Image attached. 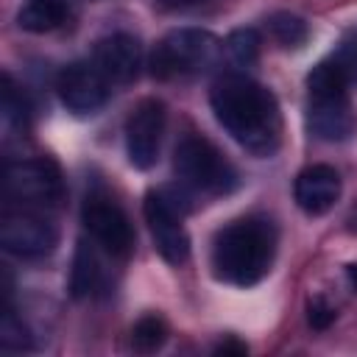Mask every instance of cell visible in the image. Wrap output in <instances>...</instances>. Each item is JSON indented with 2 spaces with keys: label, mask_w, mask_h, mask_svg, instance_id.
<instances>
[{
  "label": "cell",
  "mask_w": 357,
  "mask_h": 357,
  "mask_svg": "<svg viewBox=\"0 0 357 357\" xmlns=\"http://www.w3.org/2000/svg\"><path fill=\"white\" fill-rule=\"evenodd\" d=\"M215 120L251 156L268 159L282 142V114L273 92L243 73L220 75L209 89Z\"/></svg>",
  "instance_id": "cell-1"
},
{
  "label": "cell",
  "mask_w": 357,
  "mask_h": 357,
  "mask_svg": "<svg viewBox=\"0 0 357 357\" xmlns=\"http://www.w3.org/2000/svg\"><path fill=\"white\" fill-rule=\"evenodd\" d=\"M276 226L268 218L251 215L229 223L215 234L212 271L220 282L251 287L262 282L276 257Z\"/></svg>",
  "instance_id": "cell-2"
},
{
  "label": "cell",
  "mask_w": 357,
  "mask_h": 357,
  "mask_svg": "<svg viewBox=\"0 0 357 357\" xmlns=\"http://www.w3.org/2000/svg\"><path fill=\"white\" fill-rule=\"evenodd\" d=\"M351 81L324 59L307 75V128L321 142H346L357 131V114L349 100Z\"/></svg>",
  "instance_id": "cell-3"
},
{
  "label": "cell",
  "mask_w": 357,
  "mask_h": 357,
  "mask_svg": "<svg viewBox=\"0 0 357 357\" xmlns=\"http://www.w3.org/2000/svg\"><path fill=\"white\" fill-rule=\"evenodd\" d=\"M173 170L184 187L204 195H226L240 181L234 165L218 151L215 142L201 134L181 137L173 151Z\"/></svg>",
  "instance_id": "cell-4"
},
{
  "label": "cell",
  "mask_w": 357,
  "mask_h": 357,
  "mask_svg": "<svg viewBox=\"0 0 357 357\" xmlns=\"http://www.w3.org/2000/svg\"><path fill=\"white\" fill-rule=\"evenodd\" d=\"M220 53L218 36L201 28H176L167 36L159 39V45L151 53V75L170 81L204 73L215 64Z\"/></svg>",
  "instance_id": "cell-5"
},
{
  "label": "cell",
  "mask_w": 357,
  "mask_h": 357,
  "mask_svg": "<svg viewBox=\"0 0 357 357\" xmlns=\"http://www.w3.org/2000/svg\"><path fill=\"white\" fill-rule=\"evenodd\" d=\"M64 176L61 167L47 159H20L6 165V195L11 201H22L31 206H59L64 201Z\"/></svg>",
  "instance_id": "cell-6"
},
{
  "label": "cell",
  "mask_w": 357,
  "mask_h": 357,
  "mask_svg": "<svg viewBox=\"0 0 357 357\" xmlns=\"http://www.w3.org/2000/svg\"><path fill=\"white\" fill-rule=\"evenodd\" d=\"M145 223L153 237V248L159 257L170 265H181L190 257V237L184 229V212L187 206L178 204V198L170 190H151L142 204Z\"/></svg>",
  "instance_id": "cell-7"
},
{
  "label": "cell",
  "mask_w": 357,
  "mask_h": 357,
  "mask_svg": "<svg viewBox=\"0 0 357 357\" xmlns=\"http://www.w3.org/2000/svg\"><path fill=\"white\" fill-rule=\"evenodd\" d=\"M81 223L95 245L109 257H128L134 248V229L128 215L106 192H89L81 204Z\"/></svg>",
  "instance_id": "cell-8"
},
{
  "label": "cell",
  "mask_w": 357,
  "mask_h": 357,
  "mask_svg": "<svg viewBox=\"0 0 357 357\" xmlns=\"http://www.w3.org/2000/svg\"><path fill=\"white\" fill-rule=\"evenodd\" d=\"M165 123H167V109L159 98H145L131 109L126 120V153L137 170H148L156 165Z\"/></svg>",
  "instance_id": "cell-9"
},
{
  "label": "cell",
  "mask_w": 357,
  "mask_h": 357,
  "mask_svg": "<svg viewBox=\"0 0 357 357\" xmlns=\"http://www.w3.org/2000/svg\"><path fill=\"white\" fill-rule=\"evenodd\" d=\"M59 243V231L50 220L33 212H8L0 226V245L22 259L47 257Z\"/></svg>",
  "instance_id": "cell-10"
},
{
  "label": "cell",
  "mask_w": 357,
  "mask_h": 357,
  "mask_svg": "<svg viewBox=\"0 0 357 357\" xmlns=\"http://www.w3.org/2000/svg\"><path fill=\"white\" fill-rule=\"evenodd\" d=\"M109 86L112 84L92 61H73L56 78V92L73 114H95L106 103Z\"/></svg>",
  "instance_id": "cell-11"
},
{
  "label": "cell",
  "mask_w": 357,
  "mask_h": 357,
  "mask_svg": "<svg viewBox=\"0 0 357 357\" xmlns=\"http://www.w3.org/2000/svg\"><path fill=\"white\" fill-rule=\"evenodd\" d=\"M92 64L103 73L109 84H128L137 78L139 64H142V47L137 36L131 33H109L95 42L92 50Z\"/></svg>",
  "instance_id": "cell-12"
},
{
  "label": "cell",
  "mask_w": 357,
  "mask_h": 357,
  "mask_svg": "<svg viewBox=\"0 0 357 357\" xmlns=\"http://www.w3.org/2000/svg\"><path fill=\"white\" fill-rule=\"evenodd\" d=\"M340 176L329 165H310L296 176L293 195L301 212L307 215H324L335 206L340 198Z\"/></svg>",
  "instance_id": "cell-13"
},
{
  "label": "cell",
  "mask_w": 357,
  "mask_h": 357,
  "mask_svg": "<svg viewBox=\"0 0 357 357\" xmlns=\"http://www.w3.org/2000/svg\"><path fill=\"white\" fill-rule=\"evenodd\" d=\"M67 20V0H28L17 11V25L28 33H50Z\"/></svg>",
  "instance_id": "cell-14"
},
{
  "label": "cell",
  "mask_w": 357,
  "mask_h": 357,
  "mask_svg": "<svg viewBox=\"0 0 357 357\" xmlns=\"http://www.w3.org/2000/svg\"><path fill=\"white\" fill-rule=\"evenodd\" d=\"M100 282V262L92 248V243L78 240L75 254H73V271H70V296L73 298H86L95 293Z\"/></svg>",
  "instance_id": "cell-15"
},
{
  "label": "cell",
  "mask_w": 357,
  "mask_h": 357,
  "mask_svg": "<svg viewBox=\"0 0 357 357\" xmlns=\"http://www.w3.org/2000/svg\"><path fill=\"white\" fill-rule=\"evenodd\" d=\"M268 33L273 36L276 45L287 47V50H296L301 45H307L310 39V25L304 22V17L298 14H290V11H276L268 17Z\"/></svg>",
  "instance_id": "cell-16"
},
{
  "label": "cell",
  "mask_w": 357,
  "mask_h": 357,
  "mask_svg": "<svg viewBox=\"0 0 357 357\" xmlns=\"http://www.w3.org/2000/svg\"><path fill=\"white\" fill-rule=\"evenodd\" d=\"M167 335H170L167 321L162 315H156V312H148V315H142L134 324V329H131V346L139 354H151V351H156V349L165 346Z\"/></svg>",
  "instance_id": "cell-17"
},
{
  "label": "cell",
  "mask_w": 357,
  "mask_h": 357,
  "mask_svg": "<svg viewBox=\"0 0 357 357\" xmlns=\"http://www.w3.org/2000/svg\"><path fill=\"white\" fill-rule=\"evenodd\" d=\"M0 346L8 351H28L33 346L31 329L8 304H3V318H0Z\"/></svg>",
  "instance_id": "cell-18"
},
{
  "label": "cell",
  "mask_w": 357,
  "mask_h": 357,
  "mask_svg": "<svg viewBox=\"0 0 357 357\" xmlns=\"http://www.w3.org/2000/svg\"><path fill=\"white\" fill-rule=\"evenodd\" d=\"M259 47H262V39L254 28H237L226 36V50L231 61L240 67H251L259 59Z\"/></svg>",
  "instance_id": "cell-19"
},
{
  "label": "cell",
  "mask_w": 357,
  "mask_h": 357,
  "mask_svg": "<svg viewBox=\"0 0 357 357\" xmlns=\"http://www.w3.org/2000/svg\"><path fill=\"white\" fill-rule=\"evenodd\" d=\"M3 117L8 126L25 131L28 128V103L25 95L20 92V86L14 84V78L8 73H3Z\"/></svg>",
  "instance_id": "cell-20"
},
{
  "label": "cell",
  "mask_w": 357,
  "mask_h": 357,
  "mask_svg": "<svg viewBox=\"0 0 357 357\" xmlns=\"http://www.w3.org/2000/svg\"><path fill=\"white\" fill-rule=\"evenodd\" d=\"M329 59L343 70V75H346L351 84L357 81V28H349V31L343 33L340 45L335 47V53H332Z\"/></svg>",
  "instance_id": "cell-21"
},
{
  "label": "cell",
  "mask_w": 357,
  "mask_h": 357,
  "mask_svg": "<svg viewBox=\"0 0 357 357\" xmlns=\"http://www.w3.org/2000/svg\"><path fill=\"white\" fill-rule=\"evenodd\" d=\"M337 318V310L324 298V296H312L307 301V324L312 329H329V324Z\"/></svg>",
  "instance_id": "cell-22"
},
{
  "label": "cell",
  "mask_w": 357,
  "mask_h": 357,
  "mask_svg": "<svg viewBox=\"0 0 357 357\" xmlns=\"http://www.w3.org/2000/svg\"><path fill=\"white\" fill-rule=\"evenodd\" d=\"M215 351H218V354H245L248 346L240 343V340H234V337H226V340H220V343L215 346Z\"/></svg>",
  "instance_id": "cell-23"
},
{
  "label": "cell",
  "mask_w": 357,
  "mask_h": 357,
  "mask_svg": "<svg viewBox=\"0 0 357 357\" xmlns=\"http://www.w3.org/2000/svg\"><path fill=\"white\" fill-rule=\"evenodd\" d=\"M346 276H349L351 290H357V265H346Z\"/></svg>",
  "instance_id": "cell-24"
},
{
  "label": "cell",
  "mask_w": 357,
  "mask_h": 357,
  "mask_svg": "<svg viewBox=\"0 0 357 357\" xmlns=\"http://www.w3.org/2000/svg\"><path fill=\"white\" fill-rule=\"evenodd\" d=\"M156 3H162L165 8H178V6H187V3H192V0H156Z\"/></svg>",
  "instance_id": "cell-25"
}]
</instances>
